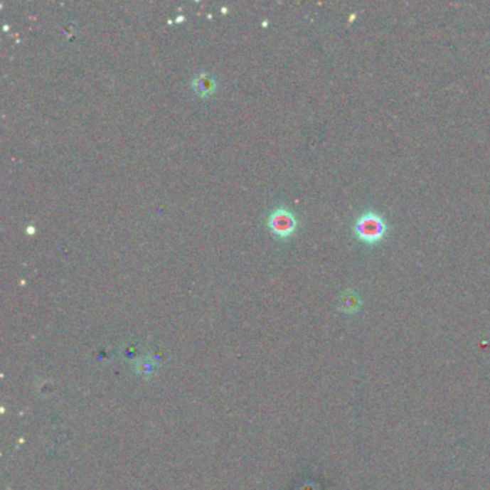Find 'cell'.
I'll list each match as a JSON object with an SVG mask.
<instances>
[{
    "mask_svg": "<svg viewBox=\"0 0 490 490\" xmlns=\"http://www.w3.org/2000/svg\"><path fill=\"white\" fill-rule=\"evenodd\" d=\"M267 225L273 235L277 238L287 239L294 235V232L298 228V220L297 216L291 212L289 208L285 207H277L270 213L267 219Z\"/></svg>",
    "mask_w": 490,
    "mask_h": 490,
    "instance_id": "cell-2",
    "label": "cell"
},
{
    "mask_svg": "<svg viewBox=\"0 0 490 490\" xmlns=\"http://www.w3.org/2000/svg\"><path fill=\"white\" fill-rule=\"evenodd\" d=\"M338 307L343 314H356L361 309L363 299L354 289H346L341 294Z\"/></svg>",
    "mask_w": 490,
    "mask_h": 490,
    "instance_id": "cell-4",
    "label": "cell"
},
{
    "mask_svg": "<svg viewBox=\"0 0 490 490\" xmlns=\"http://www.w3.org/2000/svg\"><path fill=\"white\" fill-rule=\"evenodd\" d=\"M191 87H193V91L196 92V95H198L201 98H207V97L215 94V91L218 88V81L212 74L198 73L193 78Z\"/></svg>",
    "mask_w": 490,
    "mask_h": 490,
    "instance_id": "cell-3",
    "label": "cell"
},
{
    "mask_svg": "<svg viewBox=\"0 0 490 490\" xmlns=\"http://www.w3.org/2000/svg\"><path fill=\"white\" fill-rule=\"evenodd\" d=\"M134 370L139 377H144V378H151L157 374L159 371V363L153 358V357H142L138 358L134 364Z\"/></svg>",
    "mask_w": 490,
    "mask_h": 490,
    "instance_id": "cell-5",
    "label": "cell"
},
{
    "mask_svg": "<svg viewBox=\"0 0 490 490\" xmlns=\"http://www.w3.org/2000/svg\"><path fill=\"white\" fill-rule=\"evenodd\" d=\"M354 232L361 242L367 245H377L387 236L388 225L381 215L374 212V210H368L357 219Z\"/></svg>",
    "mask_w": 490,
    "mask_h": 490,
    "instance_id": "cell-1",
    "label": "cell"
}]
</instances>
